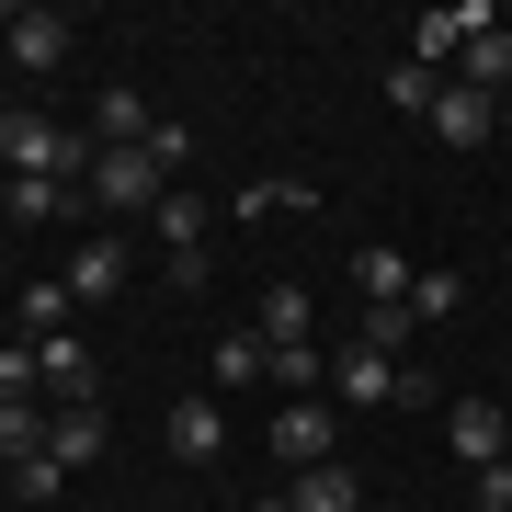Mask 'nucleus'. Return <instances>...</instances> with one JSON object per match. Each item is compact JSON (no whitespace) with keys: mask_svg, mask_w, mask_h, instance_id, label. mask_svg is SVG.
<instances>
[{"mask_svg":"<svg viewBox=\"0 0 512 512\" xmlns=\"http://www.w3.org/2000/svg\"><path fill=\"white\" fill-rule=\"evenodd\" d=\"M0 160H12V183H80V171H92V126H46V114H0Z\"/></svg>","mask_w":512,"mask_h":512,"instance_id":"nucleus-1","label":"nucleus"},{"mask_svg":"<svg viewBox=\"0 0 512 512\" xmlns=\"http://www.w3.org/2000/svg\"><path fill=\"white\" fill-rule=\"evenodd\" d=\"M171 194V171L148 160V148H92V205L103 217H137V205H160Z\"/></svg>","mask_w":512,"mask_h":512,"instance_id":"nucleus-2","label":"nucleus"},{"mask_svg":"<svg viewBox=\"0 0 512 512\" xmlns=\"http://www.w3.org/2000/svg\"><path fill=\"white\" fill-rule=\"evenodd\" d=\"M92 387H103L92 342H80V330H46V342H35V399H57V410H92Z\"/></svg>","mask_w":512,"mask_h":512,"instance_id":"nucleus-3","label":"nucleus"},{"mask_svg":"<svg viewBox=\"0 0 512 512\" xmlns=\"http://www.w3.org/2000/svg\"><path fill=\"white\" fill-rule=\"evenodd\" d=\"M126 274H137V262H126V239L92 228V239L69 251V274H57V285H69V308H103V296H126Z\"/></svg>","mask_w":512,"mask_h":512,"instance_id":"nucleus-4","label":"nucleus"},{"mask_svg":"<svg viewBox=\"0 0 512 512\" xmlns=\"http://www.w3.org/2000/svg\"><path fill=\"white\" fill-rule=\"evenodd\" d=\"M421 126H433L444 148H490V137H501V103H490V92H467V80H444Z\"/></svg>","mask_w":512,"mask_h":512,"instance_id":"nucleus-5","label":"nucleus"},{"mask_svg":"<svg viewBox=\"0 0 512 512\" xmlns=\"http://www.w3.org/2000/svg\"><path fill=\"white\" fill-rule=\"evenodd\" d=\"M444 444L467 456V478H478V467H501V444H512V410H501V399H456V410H444Z\"/></svg>","mask_w":512,"mask_h":512,"instance_id":"nucleus-6","label":"nucleus"},{"mask_svg":"<svg viewBox=\"0 0 512 512\" xmlns=\"http://www.w3.org/2000/svg\"><path fill=\"white\" fill-rule=\"evenodd\" d=\"M330 387H342V410H387V399H399V365H387L376 342H342V353H330Z\"/></svg>","mask_w":512,"mask_h":512,"instance_id":"nucleus-7","label":"nucleus"},{"mask_svg":"<svg viewBox=\"0 0 512 512\" xmlns=\"http://www.w3.org/2000/svg\"><path fill=\"white\" fill-rule=\"evenodd\" d=\"M69 46H80V23L46 12V0H35V12H12V35H0V57H12V69H57Z\"/></svg>","mask_w":512,"mask_h":512,"instance_id":"nucleus-8","label":"nucleus"},{"mask_svg":"<svg viewBox=\"0 0 512 512\" xmlns=\"http://www.w3.org/2000/svg\"><path fill=\"white\" fill-rule=\"evenodd\" d=\"M274 456H285L296 478L330 467V410H319V399H285V410H274Z\"/></svg>","mask_w":512,"mask_h":512,"instance_id":"nucleus-9","label":"nucleus"},{"mask_svg":"<svg viewBox=\"0 0 512 512\" xmlns=\"http://www.w3.org/2000/svg\"><path fill=\"white\" fill-rule=\"evenodd\" d=\"M160 433H171V456H183V467H217L228 410H217V399H171V421H160Z\"/></svg>","mask_w":512,"mask_h":512,"instance_id":"nucleus-10","label":"nucleus"},{"mask_svg":"<svg viewBox=\"0 0 512 512\" xmlns=\"http://www.w3.org/2000/svg\"><path fill=\"white\" fill-rule=\"evenodd\" d=\"M148 228H160V251H205V228H217V205H205V194H183V183H171L160 205H148Z\"/></svg>","mask_w":512,"mask_h":512,"instance_id":"nucleus-11","label":"nucleus"},{"mask_svg":"<svg viewBox=\"0 0 512 512\" xmlns=\"http://www.w3.org/2000/svg\"><path fill=\"white\" fill-rule=\"evenodd\" d=\"M353 296H365V308H410V262L387 251V239H365V251H353Z\"/></svg>","mask_w":512,"mask_h":512,"instance_id":"nucleus-12","label":"nucleus"},{"mask_svg":"<svg viewBox=\"0 0 512 512\" xmlns=\"http://www.w3.org/2000/svg\"><path fill=\"white\" fill-rule=\"evenodd\" d=\"M285 501H296V512H376V501H365V478H353L342 456H330V467H308V478H296Z\"/></svg>","mask_w":512,"mask_h":512,"instance_id":"nucleus-13","label":"nucleus"},{"mask_svg":"<svg viewBox=\"0 0 512 512\" xmlns=\"http://www.w3.org/2000/svg\"><path fill=\"white\" fill-rule=\"evenodd\" d=\"M456 80H467V92H490V103H512V23H490V35L456 57Z\"/></svg>","mask_w":512,"mask_h":512,"instance_id":"nucleus-14","label":"nucleus"},{"mask_svg":"<svg viewBox=\"0 0 512 512\" xmlns=\"http://www.w3.org/2000/svg\"><path fill=\"white\" fill-rule=\"evenodd\" d=\"M148 126H160V114H148V103L126 92V80H114V92L92 103V148H148Z\"/></svg>","mask_w":512,"mask_h":512,"instance_id":"nucleus-15","label":"nucleus"},{"mask_svg":"<svg viewBox=\"0 0 512 512\" xmlns=\"http://www.w3.org/2000/svg\"><path fill=\"white\" fill-rule=\"evenodd\" d=\"M46 456H57V467H92V456H103V399H92V410H46Z\"/></svg>","mask_w":512,"mask_h":512,"instance_id":"nucleus-16","label":"nucleus"},{"mask_svg":"<svg viewBox=\"0 0 512 512\" xmlns=\"http://www.w3.org/2000/svg\"><path fill=\"white\" fill-rule=\"evenodd\" d=\"M217 387H274V342L262 330H228L217 342Z\"/></svg>","mask_w":512,"mask_h":512,"instance_id":"nucleus-17","label":"nucleus"},{"mask_svg":"<svg viewBox=\"0 0 512 512\" xmlns=\"http://www.w3.org/2000/svg\"><path fill=\"white\" fill-rule=\"evenodd\" d=\"M46 456V399H0V467Z\"/></svg>","mask_w":512,"mask_h":512,"instance_id":"nucleus-18","label":"nucleus"},{"mask_svg":"<svg viewBox=\"0 0 512 512\" xmlns=\"http://www.w3.org/2000/svg\"><path fill=\"white\" fill-rule=\"evenodd\" d=\"M308 285H274V296H262V308H251V330H262V342H308Z\"/></svg>","mask_w":512,"mask_h":512,"instance_id":"nucleus-19","label":"nucleus"},{"mask_svg":"<svg viewBox=\"0 0 512 512\" xmlns=\"http://www.w3.org/2000/svg\"><path fill=\"white\" fill-rule=\"evenodd\" d=\"M456 308H467V274H456V262L410 274V319H456Z\"/></svg>","mask_w":512,"mask_h":512,"instance_id":"nucleus-20","label":"nucleus"},{"mask_svg":"<svg viewBox=\"0 0 512 512\" xmlns=\"http://www.w3.org/2000/svg\"><path fill=\"white\" fill-rule=\"evenodd\" d=\"M12 319H23V342H46V330H69V285H57V274H46V285H23V308H12Z\"/></svg>","mask_w":512,"mask_h":512,"instance_id":"nucleus-21","label":"nucleus"},{"mask_svg":"<svg viewBox=\"0 0 512 512\" xmlns=\"http://www.w3.org/2000/svg\"><path fill=\"white\" fill-rule=\"evenodd\" d=\"M274 387H296V399L330 387V353H319V342H274Z\"/></svg>","mask_w":512,"mask_h":512,"instance_id":"nucleus-22","label":"nucleus"},{"mask_svg":"<svg viewBox=\"0 0 512 512\" xmlns=\"http://www.w3.org/2000/svg\"><path fill=\"white\" fill-rule=\"evenodd\" d=\"M353 342H376L387 365H399V353H410V308H365V319H353Z\"/></svg>","mask_w":512,"mask_h":512,"instance_id":"nucleus-23","label":"nucleus"},{"mask_svg":"<svg viewBox=\"0 0 512 512\" xmlns=\"http://www.w3.org/2000/svg\"><path fill=\"white\" fill-rule=\"evenodd\" d=\"M46 217H69V183H12V228H46Z\"/></svg>","mask_w":512,"mask_h":512,"instance_id":"nucleus-24","label":"nucleus"},{"mask_svg":"<svg viewBox=\"0 0 512 512\" xmlns=\"http://www.w3.org/2000/svg\"><path fill=\"white\" fill-rule=\"evenodd\" d=\"M433 92H444V80L421 69V57H399V69H387V103H410V114H433Z\"/></svg>","mask_w":512,"mask_h":512,"instance_id":"nucleus-25","label":"nucleus"},{"mask_svg":"<svg viewBox=\"0 0 512 512\" xmlns=\"http://www.w3.org/2000/svg\"><path fill=\"white\" fill-rule=\"evenodd\" d=\"M57 490H69V467H57V456H23V467H12V501H57Z\"/></svg>","mask_w":512,"mask_h":512,"instance_id":"nucleus-26","label":"nucleus"},{"mask_svg":"<svg viewBox=\"0 0 512 512\" xmlns=\"http://www.w3.org/2000/svg\"><path fill=\"white\" fill-rule=\"evenodd\" d=\"M0 399H35V342H0Z\"/></svg>","mask_w":512,"mask_h":512,"instance_id":"nucleus-27","label":"nucleus"},{"mask_svg":"<svg viewBox=\"0 0 512 512\" xmlns=\"http://www.w3.org/2000/svg\"><path fill=\"white\" fill-rule=\"evenodd\" d=\"M467 501H478V512H512V456H501V467H478V478H467Z\"/></svg>","mask_w":512,"mask_h":512,"instance_id":"nucleus-28","label":"nucleus"},{"mask_svg":"<svg viewBox=\"0 0 512 512\" xmlns=\"http://www.w3.org/2000/svg\"><path fill=\"white\" fill-rule=\"evenodd\" d=\"M251 512H296V501H285V490H274V501H251Z\"/></svg>","mask_w":512,"mask_h":512,"instance_id":"nucleus-29","label":"nucleus"}]
</instances>
